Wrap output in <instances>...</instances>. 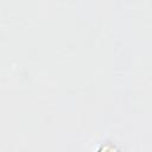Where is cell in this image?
Wrapping results in <instances>:
<instances>
[{
  "mask_svg": "<svg viewBox=\"0 0 152 152\" xmlns=\"http://www.w3.org/2000/svg\"><path fill=\"white\" fill-rule=\"evenodd\" d=\"M97 152H119V150L113 145H106V146L103 145Z\"/></svg>",
  "mask_w": 152,
  "mask_h": 152,
  "instance_id": "1",
  "label": "cell"
}]
</instances>
